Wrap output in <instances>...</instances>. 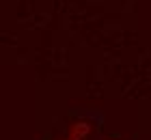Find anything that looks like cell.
<instances>
[{
    "instance_id": "1",
    "label": "cell",
    "mask_w": 151,
    "mask_h": 140,
    "mask_svg": "<svg viewBox=\"0 0 151 140\" xmlns=\"http://www.w3.org/2000/svg\"><path fill=\"white\" fill-rule=\"evenodd\" d=\"M86 134H88V125H84V123H76L73 127H71V131H69V136L73 140H82Z\"/></svg>"
}]
</instances>
